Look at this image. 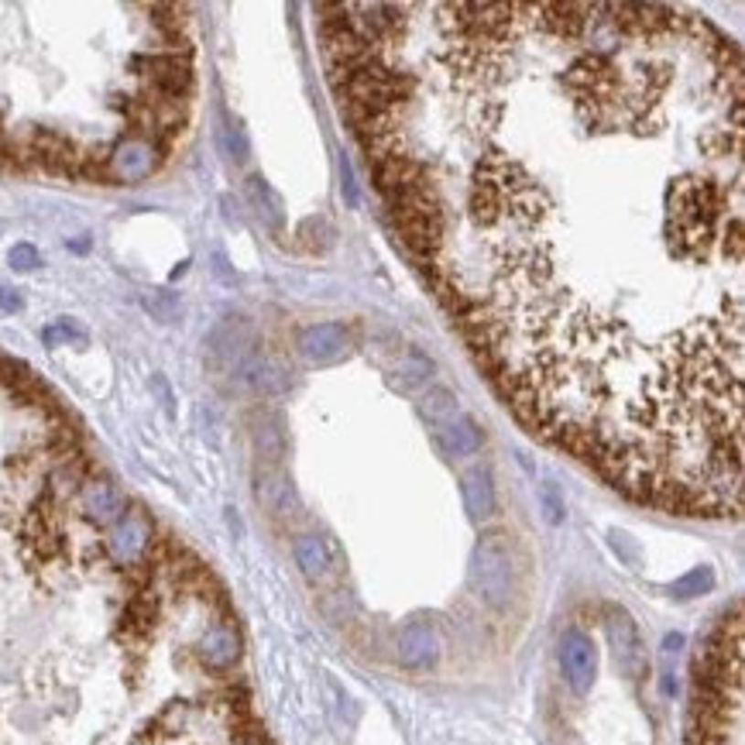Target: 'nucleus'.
<instances>
[{"label": "nucleus", "mask_w": 745, "mask_h": 745, "mask_svg": "<svg viewBox=\"0 0 745 745\" xmlns=\"http://www.w3.org/2000/svg\"><path fill=\"white\" fill-rule=\"evenodd\" d=\"M666 238L680 261H704L718 240L721 193L708 179H680L666 197Z\"/></svg>", "instance_id": "obj_1"}, {"label": "nucleus", "mask_w": 745, "mask_h": 745, "mask_svg": "<svg viewBox=\"0 0 745 745\" xmlns=\"http://www.w3.org/2000/svg\"><path fill=\"white\" fill-rule=\"evenodd\" d=\"M467 580L471 591L484 608L492 612H506L516 598V549L506 533H484L478 539V547L471 553V567H467Z\"/></svg>", "instance_id": "obj_2"}, {"label": "nucleus", "mask_w": 745, "mask_h": 745, "mask_svg": "<svg viewBox=\"0 0 745 745\" xmlns=\"http://www.w3.org/2000/svg\"><path fill=\"white\" fill-rule=\"evenodd\" d=\"M152 547H155V529H152V519L141 508H127L124 516L111 526L107 539H103V553L121 570L141 567V563L148 560Z\"/></svg>", "instance_id": "obj_3"}, {"label": "nucleus", "mask_w": 745, "mask_h": 745, "mask_svg": "<svg viewBox=\"0 0 745 745\" xmlns=\"http://www.w3.org/2000/svg\"><path fill=\"white\" fill-rule=\"evenodd\" d=\"M165 152L158 141L141 138V134H124V138L107 152V183H141L155 176L158 165L165 162Z\"/></svg>", "instance_id": "obj_4"}, {"label": "nucleus", "mask_w": 745, "mask_h": 745, "mask_svg": "<svg viewBox=\"0 0 745 745\" xmlns=\"http://www.w3.org/2000/svg\"><path fill=\"white\" fill-rule=\"evenodd\" d=\"M210 361L224 375H230V378H238V371L248 361H251L258 351V337H254V326L244 320V316H230V320H224V324L217 326L210 334Z\"/></svg>", "instance_id": "obj_5"}, {"label": "nucleus", "mask_w": 745, "mask_h": 745, "mask_svg": "<svg viewBox=\"0 0 745 745\" xmlns=\"http://www.w3.org/2000/svg\"><path fill=\"white\" fill-rule=\"evenodd\" d=\"M605 629H608V643H612V656H615L619 674L629 676V680H643V676H646V649H643V639H639V629H635L633 615L619 605H608Z\"/></svg>", "instance_id": "obj_6"}, {"label": "nucleus", "mask_w": 745, "mask_h": 745, "mask_svg": "<svg viewBox=\"0 0 745 745\" xmlns=\"http://www.w3.org/2000/svg\"><path fill=\"white\" fill-rule=\"evenodd\" d=\"M560 670L567 687L574 690L577 697H584L594 684V674H598V649H594V639H591L584 629L570 625L567 633L560 635Z\"/></svg>", "instance_id": "obj_7"}, {"label": "nucleus", "mask_w": 745, "mask_h": 745, "mask_svg": "<svg viewBox=\"0 0 745 745\" xmlns=\"http://www.w3.org/2000/svg\"><path fill=\"white\" fill-rule=\"evenodd\" d=\"M240 649H244V643H240L238 625L230 619H213L197 639V660L210 674H227L238 666Z\"/></svg>", "instance_id": "obj_8"}, {"label": "nucleus", "mask_w": 745, "mask_h": 745, "mask_svg": "<svg viewBox=\"0 0 745 745\" xmlns=\"http://www.w3.org/2000/svg\"><path fill=\"white\" fill-rule=\"evenodd\" d=\"M299 354L313 361V365H330V361H340L344 354L351 351V326H344L340 320H330V324H313L306 330H299V340H295Z\"/></svg>", "instance_id": "obj_9"}, {"label": "nucleus", "mask_w": 745, "mask_h": 745, "mask_svg": "<svg viewBox=\"0 0 745 745\" xmlns=\"http://www.w3.org/2000/svg\"><path fill=\"white\" fill-rule=\"evenodd\" d=\"M76 502H80V512L93 526H113L127 512L121 488L107 478H83L80 492H76Z\"/></svg>", "instance_id": "obj_10"}, {"label": "nucleus", "mask_w": 745, "mask_h": 745, "mask_svg": "<svg viewBox=\"0 0 745 745\" xmlns=\"http://www.w3.org/2000/svg\"><path fill=\"white\" fill-rule=\"evenodd\" d=\"M254 498L271 519L289 522L299 516V495H295L293 481L285 478L279 467H261L254 474Z\"/></svg>", "instance_id": "obj_11"}, {"label": "nucleus", "mask_w": 745, "mask_h": 745, "mask_svg": "<svg viewBox=\"0 0 745 745\" xmlns=\"http://www.w3.org/2000/svg\"><path fill=\"white\" fill-rule=\"evenodd\" d=\"M251 447L265 467H279L285 457V422L271 409H254L251 412Z\"/></svg>", "instance_id": "obj_12"}, {"label": "nucleus", "mask_w": 745, "mask_h": 745, "mask_svg": "<svg viewBox=\"0 0 745 745\" xmlns=\"http://www.w3.org/2000/svg\"><path fill=\"white\" fill-rule=\"evenodd\" d=\"M436 656H440V639H436V629L430 622H409L402 635H399V663L406 670H426L433 666Z\"/></svg>", "instance_id": "obj_13"}, {"label": "nucleus", "mask_w": 745, "mask_h": 745, "mask_svg": "<svg viewBox=\"0 0 745 745\" xmlns=\"http://www.w3.org/2000/svg\"><path fill=\"white\" fill-rule=\"evenodd\" d=\"M433 443L440 447L443 457H471V453L481 451L484 433H481V426L471 416H453V420H447L443 426L433 430Z\"/></svg>", "instance_id": "obj_14"}, {"label": "nucleus", "mask_w": 745, "mask_h": 745, "mask_svg": "<svg viewBox=\"0 0 745 745\" xmlns=\"http://www.w3.org/2000/svg\"><path fill=\"white\" fill-rule=\"evenodd\" d=\"M293 553L303 577L313 580V584H320V580H326V577L334 574V549H330V543H326L324 536H316V533L295 536Z\"/></svg>", "instance_id": "obj_15"}, {"label": "nucleus", "mask_w": 745, "mask_h": 745, "mask_svg": "<svg viewBox=\"0 0 745 745\" xmlns=\"http://www.w3.org/2000/svg\"><path fill=\"white\" fill-rule=\"evenodd\" d=\"M461 492H464V508L474 522H484L495 516V481L492 471L481 464L471 467L464 478H461Z\"/></svg>", "instance_id": "obj_16"}, {"label": "nucleus", "mask_w": 745, "mask_h": 745, "mask_svg": "<svg viewBox=\"0 0 745 745\" xmlns=\"http://www.w3.org/2000/svg\"><path fill=\"white\" fill-rule=\"evenodd\" d=\"M238 378L258 395H282V392H289V385H293L289 371L282 365H275V361L261 357V354H254L251 361L240 367Z\"/></svg>", "instance_id": "obj_17"}, {"label": "nucleus", "mask_w": 745, "mask_h": 745, "mask_svg": "<svg viewBox=\"0 0 745 745\" xmlns=\"http://www.w3.org/2000/svg\"><path fill=\"white\" fill-rule=\"evenodd\" d=\"M244 197H248V203H251V210L261 217V224L271 227V230H282V224H285L282 197L265 183V179H261V176H248V179H244Z\"/></svg>", "instance_id": "obj_18"}, {"label": "nucleus", "mask_w": 745, "mask_h": 745, "mask_svg": "<svg viewBox=\"0 0 745 745\" xmlns=\"http://www.w3.org/2000/svg\"><path fill=\"white\" fill-rule=\"evenodd\" d=\"M436 365L426 357L422 351H416V347H409L406 354H402V361L392 367V388H399V392H416V388H422L426 381L433 378Z\"/></svg>", "instance_id": "obj_19"}, {"label": "nucleus", "mask_w": 745, "mask_h": 745, "mask_svg": "<svg viewBox=\"0 0 745 745\" xmlns=\"http://www.w3.org/2000/svg\"><path fill=\"white\" fill-rule=\"evenodd\" d=\"M457 395L451 392V388H430V392L422 395L420 399V412H422V420L430 422V426H443L447 420H453V416H461L457 412Z\"/></svg>", "instance_id": "obj_20"}, {"label": "nucleus", "mask_w": 745, "mask_h": 745, "mask_svg": "<svg viewBox=\"0 0 745 745\" xmlns=\"http://www.w3.org/2000/svg\"><path fill=\"white\" fill-rule=\"evenodd\" d=\"M715 588V570L711 567H694L690 574H684L680 580L670 584V594L676 601H690V598H701L708 591Z\"/></svg>", "instance_id": "obj_21"}, {"label": "nucleus", "mask_w": 745, "mask_h": 745, "mask_svg": "<svg viewBox=\"0 0 745 745\" xmlns=\"http://www.w3.org/2000/svg\"><path fill=\"white\" fill-rule=\"evenodd\" d=\"M42 340L48 344V347H59V344H76V347H86V344H90V334H86L76 320L62 316V320H56L52 326H45Z\"/></svg>", "instance_id": "obj_22"}, {"label": "nucleus", "mask_w": 745, "mask_h": 745, "mask_svg": "<svg viewBox=\"0 0 745 745\" xmlns=\"http://www.w3.org/2000/svg\"><path fill=\"white\" fill-rule=\"evenodd\" d=\"M220 148H224V155L230 158V162H248V155H251V144H248V134H244V127L238 124V121H227L224 127H220Z\"/></svg>", "instance_id": "obj_23"}, {"label": "nucleus", "mask_w": 745, "mask_h": 745, "mask_svg": "<svg viewBox=\"0 0 745 745\" xmlns=\"http://www.w3.org/2000/svg\"><path fill=\"white\" fill-rule=\"evenodd\" d=\"M144 306H148V313H152L155 320H162V324H172V320H179V299H176L172 293L152 289V293H144Z\"/></svg>", "instance_id": "obj_24"}, {"label": "nucleus", "mask_w": 745, "mask_h": 745, "mask_svg": "<svg viewBox=\"0 0 745 745\" xmlns=\"http://www.w3.org/2000/svg\"><path fill=\"white\" fill-rule=\"evenodd\" d=\"M684 649V635L680 633H674V635H666L663 639V649H660V656H663V694L670 697V694H676V680H674V670H670V663L676 660V653Z\"/></svg>", "instance_id": "obj_25"}, {"label": "nucleus", "mask_w": 745, "mask_h": 745, "mask_svg": "<svg viewBox=\"0 0 745 745\" xmlns=\"http://www.w3.org/2000/svg\"><path fill=\"white\" fill-rule=\"evenodd\" d=\"M7 261H11L15 271H31V268L42 265V254H38V248H31V244H15L11 254H7Z\"/></svg>", "instance_id": "obj_26"}, {"label": "nucleus", "mask_w": 745, "mask_h": 745, "mask_svg": "<svg viewBox=\"0 0 745 745\" xmlns=\"http://www.w3.org/2000/svg\"><path fill=\"white\" fill-rule=\"evenodd\" d=\"M340 179H344V197H347V207H357L361 203V197H357V183H354V169H351V162L347 158L340 155Z\"/></svg>", "instance_id": "obj_27"}, {"label": "nucleus", "mask_w": 745, "mask_h": 745, "mask_svg": "<svg viewBox=\"0 0 745 745\" xmlns=\"http://www.w3.org/2000/svg\"><path fill=\"white\" fill-rule=\"evenodd\" d=\"M543 506H547V519L557 526V522H563V502L557 498V492H553V484H543Z\"/></svg>", "instance_id": "obj_28"}, {"label": "nucleus", "mask_w": 745, "mask_h": 745, "mask_svg": "<svg viewBox=\"0 0 745 745\" xmlns=\"http://www.w3.org/2000/svg\"><path fill=\"white\" fill-rule=\"evenodd\" d=\"M25 306V299L15 293V289H7V285H0V313H17Z\"/></svg>", "instance_id": "obj_29"}]
</instances>
